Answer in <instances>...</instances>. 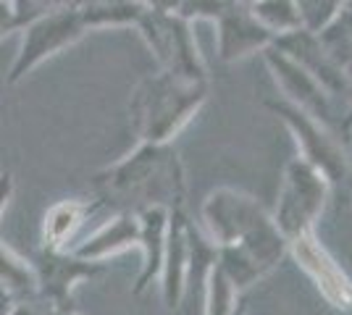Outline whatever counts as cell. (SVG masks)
<instances>
[{
	"label": "cell",
	"mask_w": 352,
	"mask_h": 315,
	"mask_svg": "<svg viewBox=\"0 0 352 315\" xmlns=\"http://www.w3.org/2000/svg\"><path fill=\"white\" fill-rule=\"evenodd\" d=\"M95 195L100 205L116 210L184 208L187 181L184 163L171 142H140L129 155L95 174Z\"/></svg>",
	"instance_id": "1"
},
{
	"label": "cell",
	"mask_w": 352,
	"mask_h": 315,
	"mask_svg": "<svg viewBox=\"0 0 352 315\" xmlns=\"http://www.w3.org/2000/svg\"><path fill=\"white\" fill-rule=\"evenodd\" d=\"M208 103V82H192L168 71L140 79L129 100V121L140 142H174Z\"/></svg>",
	"instance_id": "2"
},
{
	"label": "cell",
	"mask_w": 352,
	"mask_h": 315,
	"mask_svg": "<svg viewBox=\"0 0 352 315\" xmlns=\"http://www.w3.org/2000/svg\"><path fill=\"white\" fill-rule=\"evenodd\" d=\"M134 30L140 32L147 50L158 60L161 71L192 82H208L206 58L192 32V21H187L184 16H179L176 11L145 8Z\"/></svg>",
	"instance_id": "3"
},
{
	"label": "cell",
	"mask_w": 352,
	"mask_h": 315,
	"mask_svg": "<svg viewBox=\"0 0 352 315\" xmlns=\"http://www.w3.org/2000/svg\"><path fill=\"white\" fill-rule=\"evenodd\" d=\"M329 195H331V181L302 155L292 158L284 168L276 208L271 210L274 224L279 226L284 240L289 242L297 234L316 229Z\"/></svg>",
	"instance_id": "4"
},
{
	"label": "cell",
	"mask_w": 352,
	"mask_h": 315,
	"mask_svg": "<svg viewBox=\"0 0 352 315\" xmlns=\"http://www.w3.org/2000/svg\"><path fill=\"white\" fill-rule=\"evenodd\" d=\"M19 32H21V45L11 63V71L6 76L8 84L21 82L37 66H43L45 60L56 58L58 53L69 50L79 40H85L89 30L74 5H63V8H56L30 24H24Z\"/></svg>",
	"instance_id": "5"
},
{
	"label": "cell",
	"mask_w": 352,
	"mask_h": 315,
	"mask_svg": "<svg viewBox=\"0 0 352 315\" xmlns=\"http://www.w3.org/2000/svg\"><path fill=\"white\" fill-rule=\"evenodd\" d=\"M265 108L292 132L294 142L300 148V155L316 165L326 179L334 184H342L350 179V155H347V139L329 129L326 124L313 119L310 113L294 108L287 100H265Z\"/></svg>",
	"instance_id": "6"
},
{
	"label": "cell",
	"mask_w": 352,
	"mask_h": 315,
	"mask_svg": "<svg viewBox=\"0 0 352 315\" xmlns=\"http://www.w3.org/2000/svg\"><path fill=\"white\" fill-rule=\"evenodd\" d=\"M261 56H263L265 66H268V71H271L274 82H276V87L284 95L281 100H287L294 108L310 113L313 119L326 124L329 129H334L344 139L350 137L347 116H344V103L337 100L316 76H310L300 63H294L287 53H281L279 47H265Z\"/></svg>",
	"instance_id": "7"
},
{
	"label": "cell",
	"mask_w": 352,
	"mask_h": 315,
	"mask_svg": "<svg viewBox=\"0 0 352 315\" xmlns=\"http://www.w3.org/2000/svg\"><path fill=\"white\" fill-rule=\"evenodd\" d=\"M271 224H274L271 210L261 200L234 187L213 189L200 205V229L219 247L248 240Z\"/></svg>",
	"instance_id": "8"
},
{
	"label": "cell",
	"mask_w": 352,
	"mask_h": 315,
	"mask_svg": "<svg viewBox=\"0 0 352 315\" xmlns=\"http://www.w3.org/2000/svg\"><path fill=\"white\" fill-rule=\"evenodd\" d=\"M289 255L287 240L279 226L271 224L263 231L252 234L248 240L219 247V266L236 284V289H250L252 284L263 281L271 270L279 268V263Z\"/></svg>",
	"instance_id": "9"
},
{
	"label": "cell",
	"mask_w": 352,
	"mask_h": 315,
	"mask_svg": "<svg viewBox=\"0 0 352 315\" xmlns=\"http://www.w3.org/2000/svg\"><path fill=\"white\" fill-rule=\"evenodd\" d=\"M32 263L37 270V297L47 302L56 313L72 310L74 292L79 289V284L95 279L103 270V263H89L76 257L72 250H50V247H40Z\"/></svg>",
	"instance_id": "10"
},
{
	"label": "cell",
	"mask_w": 352,
	"mask_h": 315,
	"mask_svg": "<svg viewBox=\"0 0 352 315\" xmlns=\"http://www.w3.org/2000/svg\"><path fill=\"white\" fill-rule=\"evenodd\" d=\"M287 247H289V255L297 260L300 270L313 281L323 300L342 313H352V279L334 260V255L323 247L316 229L292 237L287 242Z\"/></svg>",
	"instance_id": "11"
},
{
	"label": "cell",
	"mask_w": 352,
	"mask_h": 315,
	"mask_svg": "<svg viewBox=\"0 0 352 315\" xmlns=\"http://www.w3.org/2000/svg\"><path fill=\"white\" fill-rule=\"evenodd\" d=\"M213 24H216L219 58L223 63H236V60L261 56L276 40L255 19L248 3H239V0H229V5L213 19Z\"/></svg>",
	"instance_id": "12"
},
{
	"label": "cell",
	"mask_w": 352,
	"mask_h": 315,
	"mask_svg": "<svg viewBox=\"0 0 352 315\" xmlns=\"http://www.w3.org/2000/svg\"><path fill=\"white\" fill-rule=\"evenodd\" d=\"M274 47H279L281 53H287L310 76H316L337 100L344 103V97H347V76L339 69L337 60L329 56V50L323 47L318 32H310L302 27V30L289 32L284 37H276Z\"/></svg>",
	"instance_id": "13"
},
{
	"label": "cell",
	"mask_w": 352,
	"mask_h": 315,
	"mask_svg": "<svg viewBox=\"0 0 352 315\" xmlns=\"http://www.w3.org/2000/svg\"><path fill=\"white\" fill-rule=\"evenodd\" d=\"M190 215L184 208H174L168 215V234H166V253L163 268L158 276L161 300L166 310H176L184 302L187 289V266H190Z\"/></svg>",
	"instance_id": "14"
},
{
	"label": "cell",
	"mask_w": 352,
	"mask_h": 315,
	"mask_svg": "<svg viewBox=\"0 0 352 315\" xmlns=\"http://www.w3.org/2000/svg\"><path fill=\"white\" fill-rule=\"evenodd\" d=\"M69 250L89 263H105L121 253L140 250V218L132 210H116L111 221H105L100 229H95L89 237Z\"/></svg>",
	"instance_id": "15"
},
{
	"label": "cell",
	"mask_w": 352,
	"mask_h": 315,
	"mask_svg": "<svg viewBox=\"0 0 352 315\" xmlns=\"http://www.w3.org/2000/svg\"><path fill=\"white\" fill-rule=\"evenodd\" d=\"M168 215L171 210L153 205V208L137 210L140 218V253H142V266L140 276L132 286V294H145L158 281L163 268V253H166V234H168Z\"/></svg>",
	"instance_id": "16"
},
{
	"label": "cell",
	"mask_w": 352,
	"mask_h": 315,
	"mask_svg": "<svg viewBox=\"0 0 352 315\" xmlns=\"http://www.w3.org/2000/svg\"><path fill=\"white\" fill-rule=\"evenodd\" d=\"M98 205H100L98 200L89 202V200H82V197H69V200L53 202L43 215V229H40L43 247L69 250V244L76 237V231L82 229V224L87 221L89 213Z\"/></svg>",
	"instance_id": "17"
},
{
	"label": "cell",
	"mask_w": 352,
	"mask_h": 315,
	"mask_svg": "<svg viewBox=\"0 0 352 315\" xmlns=\"http://www.w3.org/2000/svg\"><path fill=\"white\" fill-rule=\"evenodd\" d=\"M0 292L11 302L37 297V270L32 257L19 255L6 242H0Z\"/></svg>",
	"instance_id": "18"
},
{
	"label": "cell",
	"mask_w": 352,
	"mask_h": 315,
	"mask_svg": "<svg viewBox=\"0 0 352 315\" xmlns=\"http://www.w3.org/2000/svg\"><path fill=\"white\" fill-rule=\"evenodd\" d=\"M147 5L142 0H89L79 5L87 30H108V27H134Z\"/></svg>",
	"instance_id": "19"
},
{
	"label": "cell",
	"mask_w": 352,
	"mask_h": 315,
	"mask_svg": "<svg viewBox=\"0 0 352 315\" xmlns=\"http://www.w3.org/2000/svg\"><path fill=\"white\" fill-rule=\"evenodd\" d=\"M219 260V244L208 240V234L195 226V221L190 224V266H187V289H184V297L187 294H203V286L210 268L216 266Z\"/></svg>",
	"instance_id": "20"
},
{
	"label": "cell",
	"mask_w": 352,
	"mask_h": 315,
	"mask_svg": "<svg viewBox=\"0 0 352 315\" xmlns=\"http://www.w3.org/2000/svg\"><path fill=\"white\" fill-rule=\"evenodd\" d=\"M203 315H234L239 307V289L236 284L226 276V270L219 266L210 268L203 286Z\"/></svg>",
	"instance_id": "21"
},
{
	"label": "cell",
	"mask_w": 352,
	"mask_h": 315,
	"mask_svg": "<svg viewBox=\"0 0 352 315\" xmlns=\"http://www.w3.org/2000/svg\"><path fill=\"white\" fill-rule=\"evenodd\" d=\"M255 19L263 24L274 37H284L289 32L302 30V19L294 0H252L248 3Z\"/></svg>",
	"instance_id": "22"
},
{
	"label": "cell",
	"mask_w": 352,
	"mask_h": 315,
	"mask_svg": "<svg viewBox=\"0 0 352 315\" xmlns=\"http://www.w3.org/2000/svg\"><path fill=\"white\" fill-rule=\"evenodd\" d=\"M302 27L310 32H321L329 21H334V16L342 11L337 0H294Z\"/></svg>",
	"instance_id": "23"
},
{
	"label": "cell",
	"mask_w": 352,
	"mask_h": 315,
	"mask_svg": "<svg viewBox=\"0 0 352 315\" xmlns=\"http://www.w3.org/2000/svg\"><path fill=\"white\" fill-rule=\"evenodd\" d=\"M229 5V0H176V14L187 21H213Z\"/></svg>",
	"instance_id": "24"
},
{
	"label": "cell",
	"mask_w": 352,
	"mask_h": 315,
	"mask_svg": "<svg viewBox=\"0 0 352 315\" xmlns=\"http://www.w3.org/2000/svg\"><path fill=\"white\" fill-rule=\"evenodd\" d=\"M11 5H14L16 11V19H19V30L24 27V24H30L34 19H40V16L50 14V11H56V8H63V5H72L69 0H11Z\"/></svg>",
	"instance_id": "25"
},
{
	"label": "cell",
	"mask_w": 352,
	"mask_h": 315,
	"mask_svg": "<svg viewBox=\"0 0 352 315\" xmlns=\"http://www.w3.org/2000/svg\"><path fill=\"white\" fill-rule=\"evenodd\" d=\"M6 315H56V310L47 302L40 300V297H30V300L11 302Z\"/></svg>",
	"instance_id": "26"
},
{
	"label": "cell",
	"mask_w": 352,
	"mask_h": 315,
	"mask_svg": "<svg viewBox=\"0 0 352 315\" xmlns=\"http://www.w3.org/2000/svg\"><path fill=\"white\" fill-rule=\"evenodd\" d=\"M11 32H19V19L11 0H0V40H6Z\"/></svg>",
	"instance_id": "27"
},
{
	"label": "cell",
	"mask_w": 352,
	"mask_h": 315,
	"mask_svg": "<svg viewBox=\"0 0 352 315\" xmlns=\"http://www.w3.org/2000/svg\"><path fill=\"white\" fill-rule=\"evenodd\" d=\"M14 192H16V179H14V174L6 168V171H0V218H3V213L8 208Z\"/></svg>",
	"instance_id": "28"
},
{
	"label": "cell",
	"mask_w": 352,
	"mask_h": 315,
	"mask_svg": "<svg viewBox=\"0 0 352 315\" xmlns=\"http://www.w3.org/2000/svg\"><path fill=\"white\" fill-rule=\"evenodd\" d=\"M347 155H350V176H352V132L347 137Z\"/></svg>",
	"instance_id": "29"
},
{
	"label": "cell",
	"mask_w": 352,
	"mask_h": 315,
	"mask_svg": "<svg viewBox=\"0 0 352 315\" xmlns=\"http://www.w3.org/2000/svg\"><path fill=\"white\" fill-rule=\"evenodd\" d=\"M74 8H79V5H85V3H89V0H69Z\"/></svg>",
	"instance_id": "30"
},
{
	"label": "cell",
	"mask_w": 352,
	"mask_h": 315,
	"mask_svg": "<svg viewBox=\"0 0 352 315\" xmlns=\"http://www.w3.org/2000/svg\"><path fill=\"white\" fill-rule=\"evenodd\" d=\"M56 315H82V313H76V310L72 307V310H60V313H56Z\"/></svg>",
	"instance_id": "31"
},
{
	"label": "cell",
	"mask_w": 352,
	"mask_h": 315,
	"mask_svg": "<svg viewBox=\"0 0 352 315\" xmlns=\"http://www.w3.org/2000/svg\"><path fill=\"white\" fill-rule=\"evenodd\" d=\"M234 315H248V310H245V305H242V302H239V307H236Z\"/></svg>",
	"instance_id": "32"
},
{
	"label": "cell",
	"mask_w": 352,
	"mask_h": 315,
	"mask_svg": "<svg viewBox=\"0 0 352 315\" xmlns=\"http://www.w3.org/2000/svg\"><path fill=\"white\" fill-rule=\"evenodd\" d=\"M337 3H339V5H342V8H344V5H350L352 0H337Z\"/></svg>",
	"instance_id": "33"
},
{
	"label": "cell",
	"mask_w": 352,
	"mask_h": 315,
	"mask_svg": "<svg viewBox=\"0 0 352 315\" xmlns=\"http://www.w3.org/2000/svg\"><path fill=\"white\" fill-rule=\"evenodd\" d=\"M239 3H252V0H239Z\"/></svg>",
	"instance_id": "34"
},
{
	"label": "cell",
	"mask_w": 352,
	"mask_h": 315,
	"mask_svg": "<svg viewBox=\"0 0 352 315\" xmlns=\"http://www.w3.org/2000/svg\"><path fill=\"white\" fill-rule=\"evenodd\" d=\"M350 5H352V3H350Z\"/></svg>",
	"instance_id": "35"
}]
</instances>
